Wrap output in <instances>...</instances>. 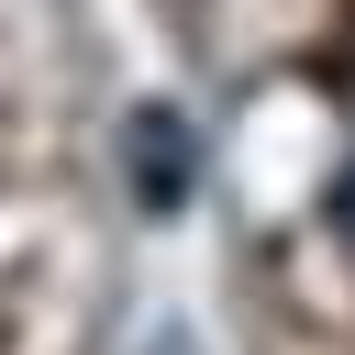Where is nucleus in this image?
Listing matches in <instances>:
<instances>
[{
	"instance_id": "1",
	"label": "nucleus",
	"mask_w": 355,
	"mask_h": 355,
	"mask_svg": "<svg viewBox=\"0 0 355 355\" xmlns=\"http://www.w3.org/2000/svg\"><path fill=\"white\" fill-rule=\"evenodd\" d=\"M333 211H344V244H355V166H344V189H333Z\"/></svg>"
}]
</instances>
